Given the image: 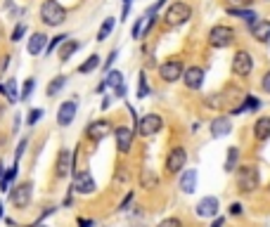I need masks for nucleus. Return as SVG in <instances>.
Here are the masks:
<instances>
[{
    "mask_svg": "<svg viewBox=\"0 0 270 227\" xmlns=\"http://www.w3.org/2000/svg\"><path fill=\"white\" fill-rule=\"evenodd\" d=\"M41 21L45 26H62L64 21H67V10H64L57 0H43Z\"/></svg>",
    "mask_w": 270,
    "mask_h": 227,
    "instance_id": "2",
    "label": "nucleus"
},
{
    "mask_svg": "<svg viewBox=\"0 0 270 227\" xmlns=\"http://www.w3.org/2000/svg\"><path fill=\"white\" fill-rule=\"evenodd\" d=\"M0 34H3V31H0Z\"/></svg>",
    "mask_w": 270,
    "mask_h": 227,
    "instance_id": "55",
    "label": "nucleus"
},
{
    "mask_svg": "<svg viewBox=\"0 0 270 227\" xmlns=\"http://www.w3.org/2000/svg\"><path fill=\"white\" fill-rule=\"evenodd\" d=\"M71 189L74 192H78V194H93L97 189V185H95V180H93V175H90L88 171H76L74 173V182H71Z\"/></svg>",
    "mask_w": 270,
    "mask_h": 227,
    "instance_id": "8",
    "label": "nucleus"
},
{
    "mask_svg": "<svg viewBox=\"0 0 270 227\" xmlns=\"http://www.w3.org/2000/svg\"><path fill=\"white\" fill-rule=\"evenodd\" d=\"M254 138L258 140V142H263V140L270 138V116H261L254 123Z\"/></svg>",
    "mask_w": 270,
    "mask_h": 227,
    "instance_id": "20",
    "label": "nucleus"
},
{
    "mask_svg": "<svg viewBox=\"0 0 270 227\" xmlns=\"http://www.w3.org/2000/svg\"><path fill=\"white\" fill-rule=\"evenodd\" d=\"M161 128H164V118L159 114H147L138 121V133L142 138H152V135L161 133Z\"/></svg>",
    "mask_w": 270,
    "mask_h": 227,
    "instance_id": "7",
    "label": "nucleus"
},
{
    "mask_svg": "<svg viewBox=\"0 0 270 227\" xmlns=\"http://www.w3.org/2000/svg\"><path fill=\"white\" fill-rule=\"evenodd\" d=\"M114 26H116V19H114V17H107V19L102 21L100 31H97V41H100V43L107 41V38H109V34L114 31Z\"/></svg>",
    "mask_w": 270,
    "mask_h": 227,
    "instance_id": "24",
    "label": "nucleus"
},
{
    "mask_svg": "<svg viewBox=\"0 0 270 227\" xmlns=\"http://www.w3.org/2000/svg\"><path fill=\"white\" fill-rule=\"evenodd\" d=\"M31 189H34L31 182H21V185L12 187V189H10V201H12V206L26 208L28 201H31Z\"/></svg>",
    "mask_w": 270,
    "mask_h": 227,
    "instance_id": "11",
    "label": "nucleus"
},
{
    "mask_svg": "<svg viewBox=\"0 0 270 227\" xmlns=\"http://www.w3.org/2000/svg\"><path fill=\"white\" fill-rule=\"evenodd\" d=\"M109 104H111V97L107 95V97L102 100V109H109Z\"/></svg>",
    "mask_w": 270,
    "mask_h": 227,
    "instance_id": "49",
    "label": "nucleus"
},
{
    "mask_svg": "<svg viewBox=\"0 0 270 227\" xmlns=\"http://www.w3.org/2000/svg\"><path fill=\"white\" fill-rule=\"evenodd\" d=\"M254 0H225V7H251Z\"/></svg>",
    "mask_w": 270,
    "mask_h": 227,
    "instance_id": "37",
    "label": "nucleus"
},
{
    "mask_svg": "<svg viewBox=\"0 0 270 227\" xmlns=\"http://www.w3.org/2000/svg\"><path fill=\"white\" fill-rule=\"evenodd\" d=\"M251 71H254V57L247 50H237L235 57H232V74L239 76V78H247Z\"/></svg>",
    "mask_w": 270,
    "mask_h": 227,
    "instance_id": "6",
    "label": "nucleus"
},
{
    "mask_svg": "<svg viewBox=\"0 0 270 227\" xmlns=\"http://www.w3.org/2000/svg\"><path fill=\"white\" fill-rule=\"evenodd\" d=\"M116 57H118V50H111L109 57H107V62L102 64V69H104V71H109V69H111V64H114V59H116Z\"/></svg>",
    "mask_w": 270,
    "mask_h": 227,
    "instance_id": "40",
    "label": "nucleus"
},
{
    "mask_svg": "<svg viewBox=\"0 0 270 227\" xmlns=\"http://www.w3.org/2000/svg\"><path fill=\"white\" fill-rule=\"evenodd\" d=\"M95 220H85V218H78V227H93Z\"/></svg>",
    "mask_w": 270,
    "mask_h": 227,
    "instance_id": "46",
    "label": "nucleus"
},
{
    "mask_svg": "<svg viewBox=\"0 0 270 227\" xmlns=\"http://www.w3.org/2000/svg\"><path fill=\"white\" fill-rule=\"evenodd\" d=\"M24 34H26V26H24V24H17V26L12 28V36H10V41H12V43H19Z\"/></svg>",
    "mask_w": 270,
    "mask_h": 227,
    "instance_id": "34",
    "label": "nucleus"
},
{
    "mask_svg": "<svg viewBox=\"0 0 270 227\" xmlns=\"http://www.w3.org/2000/svg\"><path fill=\"white\" fill-rule=\"evenodd\" d=\"M218 208H221V204H218V199L216 197H204V199L197 204V215L199 218H216L218 215Z\"/></svg>",
    "mask_w": 270,
    "mask_h": 227,
    "instance_id": "14",
    "label": "nucleus"
},
{
    "mask_svg": "<svg viewBox=\"0 0 270 227\" xmlns=\"http://www.w3.org/2000/svg\"><path fill=\"white\" fill-rule=\"evenodd\" d=\"M261 88H263V92H268V95H270V71L263 76V81H261Z\"/></svg>",
    "mask_w": 270,
    "mask_h": 227,
    "instance_id": "44",
    "label": "nucleus"
},
{
    "mask_svg": "<svg viewBox=\"0 0 270 227\" xmlns=\"http://www.w3.org/2000/svg\"><path fill=\"white\" fill-rule=\"evenodd\" d=\"M249 31L258 43H268L270 41V19H256L254 24H249Z\"/></svg>",
    "mask_w": 270,
    "mask_h": 227,
    "instance_id": "17",
    "label": "nucleus"
},
{
    "mask_svg": "<svg viewBox=\"0 0 270 227\" xmlns=\"http://www.w3.org/2000/svg\"><path fill=\"white\" fill-rule=\"evenodd\" d=\"M34 85H36V81H34V78H28V81H24V85H21V95H19V100H21V102H26L28 97H31V92H34Z\"/></svg>",
    "mask_w": 270,
    "mask_h": 227,
    "instance_id": "31",
    "label": "nucleus"
},
{
    "mask_svg": "<svg viewBox=\"0 0 270 227\" xmlns=\"http://www.w3.org/2000/svg\"><path fill=\"white\" fill-rule=\"evenodd\" d=\"M114 92H116V97H126V85H118Z\"/></svg>",
    "mask_w": 270,
    "mask_h": 227,
    "instance_id": "47",
    "label": "nucleus"
},
{
    "mask_svg": "<svg viewBox=\"0 0 270 227\" xmlns=\"http://www.w3.org/2000/svg\"><path fill=\"white\" fill-rule=\"evenodd\" d=\"M3 114H5V104H0V118H3Z\"/></svg>",
    "mask_w": 270,
    "mask_h": 227,
    "instance_id": "50",
    "label": "nucleus"
},
{
    "mask_svg": "<svg viewBox=\"0 0 270 227\" xmlns=\"http://www.w3.org/2000/svg\"><path fill=\"white\" fill-rule=\"evenodd\" d=\"M5 95H7V100L10 102H17L19 100V95H17V81H7V85H5Z\"/></svg>",
    "mask_w": 270,
    "mask_h": 227,
    "instance_id": "32",
    "label": "nucleus"
},
{
    "mask_svg": "<svg viewBox=\"0 0 270 227\" xmlns=\"http://www.w3.org/2000/svg\"><path fill=\"white\" fill-rule=\"evenodd\" d=\"M235 43V28L225 26V24H216L211 31H208V45L216 50L230 48Z\"/></svg>",
    "mask_w": 270,
    "mask_h": 227,
    "instance_id": "4",
    "label": "nucleus"
},
{
    "mask_svg": "<svg viewBox=\"0 0 270 227\" xmlns=\"http://www.w3.org/2000/svg\"><path fill=\"white\" fill-rule=\"evenodd\" d=\"M183 81H185V85L190 90H199L201 83H204V69H201V67H190V69H185V74H183Z\"/></svg>",
    "mask_w": 270,
    "mask_h": 227,
    "instance_id": "16",
    "label": "nucleus"
},
{
    "mask_svg": "<svg viewBox=\"0 0 270 227\" xmlns=\"http://www.w3.org/2000/svg\"><path fill=\"white\" fill-rule=\"evenodd\" d=\"M78 48H81V43H78V41H71V38H67V41L59 45V59H62V62H69V57L74 55Z\"/></svg>",
    "mask_w": 270,
    "mask_h": 227,
    "instance_id": "23",
    "label": "nucleus"
},
{
    "mask_svg": "<svg viewBox=\"0 0 270 227\" xmlns=\"http://www.w3.org/2000/svg\"><path fill=\"white\" fill-rule=\"evenodd\" d=\"M183 74H185V67L180 59H168L159 67V76L164 83H175L178 78H183Z\"/></svg>",
    "mask_w": 270,
    "mask_h": 227,
    "instance_id": "9",
    "label": "nucleus"
},
{
    "mask_svg": "<svg viewBox=\"0 0 270 227\" xmlns=\"http://www.w3.org/2000/svg\"><path fill=\"white\" fill-rule=\"evenodd\" d=\"M3 171H5V168H3V164H0V178H3Z\"/></svg>",
    "mask_w": 270,
    "mask_h": 227,
    "instance_id": "51",
    "label": "nucleus"
},
{
    "mask_svg": "<svg viewBox=\"0 0 270 227\" xmlns=\"http://www.w3.org/2000/svg\"><path fill=\"white\" fill-rule=\"evenodd\" d=\"M268 3H270V0H268Z\"/></svg>",
    "mask_w": 270,
    "mask_h": 227,
    "instance_id": "56",
    "label": "nucleus"
},
{
    "mask_svg": "<svg viewBox=\"0 0 270 227\" xmlns=\"http://www.w3.org/2000/svg\"><path fill=\"white\" fill-rule=\"evenodd\" d=\"M17 171H19V164H14L12 168H7V173L3 175V182H0V189H3V192H10V182L14 180Z\"/></svg>",
    "mask_w": 270,
    "mask_h": 227,
    "instance_id": "28",
    "label": "nucleus"
},
{
    "mask_svg": "<svg viewBox=\"0 0 270 227\" xmlns=\"http://www.w3.org/2000/svg\"><path fill=\"white\" fill-rule=\"evenodd\" d=\"M230 215H232V218H235V215H242V204H230Z\"/></svg>",
    "mask_w": 270,
    "mask_h": 227,
    "instance_id": "43",
    "label": "nucleus"
},
{
    "mask_svg": "<svg viewBox=\"0 0 270 227\" xmlns=\"http://www.w3.org/2000/svg\"><path fill=\"white\" fill-rule=\"evenodd\" d=\"M133 199H135V194H133V189H131V192L126 194V199L121 201V204H118V208H116V211H128V206L133 204Z\"/></svg>",
    "mask_w": 270,
    "mask_h": 227,
    "instance_id": "38",
    "label": "nucleus"
},
{
    "mask_svg": "<svg viewBox=\"0 0 270 227\" xmlns=\"http://www.w3.org/2000/svg\"><path fill=\"white\" fill-rule=\"evenodd\" d=\"M180 189L185 194H192L197 189V171H185L180 175Z\"/></svg>",
    "mask_w": 270,
    "mask_h": 227,
    "instance_id": "22",
    "label": "nucleus"
},
{
    "mask_svg": "<svg viewBox=\"0 0 270 227\" xmlns=\"http://www.w3.org/2000/svg\"><path fill=\"white\" fill-rule=\"evenodd\" d=\"M109 133H111V123L107 121V118H97V121H93V123L85 125V138L93 140V142L104 140Z\"/></svg>",
    "mask_w": 270,
    "mask_h": 227,
    "instance_id": "10",
    "label": "nucleus"
},
{
    "mask_svg": "<svg viewBox=\"0 0 270 227\" xmlns=\"http://www.w3.org/2000/svg\"><path fill=\"white\" fill-rule=\"evenodd\" d=\"M258 185H261V173H258L256 166H242V168H237V187H239L242 194L256 192Z\"/></svg>",
    "mask_w": 270,
    "mask_h": 227,
    "instance_id": "3",
    "label": "nucleus"
},
{
    "mask_svg": "<svg viewBox=\"0 0 270 227\" xmlns=\"http://www.w3.org/2000/svg\"><path fill=\"white\" fill-rule=\"evenodd\" d=\"M104 83H107V88L111 90H116L118 85H124V74L116 69H109L107 71V78H104Z\"/></svg>",
    "mask_w": 270,
    "mask_h": 227,
    "instance_id": "25",
    "label": "nucleus"
},
{
    "mask_svg": "<svg viewBox=\"0 0 270 227\" xmlns=\"http://www.w3.org/2000/svg\"><path fill=\"white\" fill-rule=\"evenodd\" d=\"M133 135L135 133L131 131V128H116L114 131V138H116V149H118V154H128L131 151V147H133Z\"/></svg>",
    "mask_w": 270,
    "mask_h": 227,
    "instance_id": "15",
    "label": "nucleus"
},
{
    "mask_svg": "<svg viewBox=\"0 0 270 227\" xmlns=\"http://www.w3.org/2000/svg\"><path fill=\"white\" fill-rule=\"evenodd\" d=\"M140 185H142V189H157L159 187V175L152 168H145V171H140Z\"/></svg>",
    "mask_w": 270,
    "mask_h": 227,
    "instance_id": "21",
    "label": "nucleus"
},
{
    "mask_svg": "<svg viewBox=\"0 0 270 227\" xmlns=\"http://www.w3.org/2000/svg\"><path fill=\"white\" fill-rule=\"evenodd\" d=\"M76 111H78V102L76 100H69V102H64L57 111V123L67 128V125L74 123V118H76Z\"/></svg>",
    "mask_w": 270,
    "mask_h": 227,
    "instance_id": "13",
    "label": "nucleus"
},
{
    "mask_svg": "<svg viewBox=\"0 0 270 227\" xmlns=\"http://www.w3.org/2000/svg\"><path fill=\"white\" fill-rule=\"evenodd\" d=\"M225 225V218H216L214 222H211V227H223Z\"/></svg>",
    "mask_w": 270,
    "mask_h": 227,
    "instance_id": "48",
    "label": "nucleus"
},
{
    "mask_svg": "<svg viewBox=\"0 0 270 227\" xmlns=\"http://www.w3.org/2000/svg\"><path fill=\"white\" fill-rule=\"evenodd\" d=\"M45 48H48V36L45 34H34L31 38H28V45H26V50H28V55H41V52H45Z\"/></svg>",
    "mask_w": 270,
    "mask_h": 227,
    "instance_id": "19",
    "label": "nucleus"
},
{
    "mask_svg": "<svg viewBox=\"0 0 270 227\" xmlns=\"http://www.w3.org/2000/svg\"><path fill=\"white\" fill-rule=\"evenodd\" d=\"M164 5H166V0H157V3H154V5H152V7H149V10H147V12H145V17H152V14H157V12H159V10H161V7H164Z\"/></svg>",
    "mask_w": 270,
    "mask_h": 227,
    "instance_id": "39",
    "label": "nucleus"
},
{
    "mask_svg": "<svg viewBox=\"0 0 270 227\" xmlns=\"http://www.w3.org/2000/svg\"><path fill=\"white\" fill-rule=\"evenodd\" d=\"M67 85V76H57L55 81H50L48 83V90H45V95L48 97H55V95H59V90Z\"/></svg>",
    "mask_w": 270,
    "mask_h": 227,
    "instance_id": "26",
    "label": "nucleus"
},
{
    "mask_svg": "<svg viewBox=\"0 0 270 227\" xmlns=\"http://www.w3.org/2000/svg\"><path fill=\"white\" fill-rule=\"evenodd\" d=\"M159 227H183V222L178 218H166V220H161Z\"/></svg>",
    "mask_w": 270,
    "mask_h": 227,
    "instance_id": "41",
    "label": "nucleus"
},
{
    "mask_svg": "<svg viewBox=\"0 0 270 227\" xmlns=\"http://www.w3.org/2000/svg\"><path fill=\"white\" fill-rule=\"evenodd\" d=\"M97 67H100V57H97V55H90L88 59H85V62L78 67V74H90V71H95Z\"/></svg>",
    "mask_w": 270,
    "mask_h": 227,
    "instance_id": "29",
    "label": "nucleus"
},
{
    "mask_svg": "<svg viewBox=\"0 0 270 227\" xmlns=\"http://www.w3.org/2000/svg\"><path fill=\"white\" fill-rule=\"evenodd\" d=\"M147 95H149V85H147V76L142 71L138 78V97H147Z\"/></svg>",
    "mask_w": 270,
    "mask_h": 227,
    "instance_id": "33",
    "label": "nucleus"
},
{
    "mask_svg": "<svg viewBox=\"0 0 270 227\" xmlns=\"http://www.w3.org/2000/svg\"><path fill=\"white\" fill-rule=\"evenodd\" d=\"M67 38H69L67 34H57L55 38H50V41H48V48H45V52H48V55H52V52H55V50L59 48L64 41H67Z\"/></svg>",
    "mask_w": 270,
    "mask_h": 227,
    "instance_id": "30",
    "label": "nucleus"
},
{
    "mask_svg": "<svg viewBox=\"0 0 270 227\" xmlns=\"http://www.w3.org/2000/svg\"><path fill=\"white\" fill-rule=\"evenodd\" d=\"M93 227H102V225H97V222H95V225H93Z\"/></svg>",
    "mask_w": 270,
    "mask_h": 227,
    "instance_id": "53",
    "label": "nucleus"
},
{
    "mask_svg": "<svg viewBox=\"0 0 270 227\" xmlns=\"http://www.w3.org/2000/svg\"><path fill=\"white\" fill-rule=\"evenodd\" d=\"M190 19H192V7L187 5V3H183V0L171 3V5L166 7V12H164V24L171 28L183 26V24H187Z\"/></svg>",
    "mask_w": 270,
    "mask_h": 227,
    "instance_id": "1",
    "label": "nucleus"
},
{
    "mask_svg": "<svg viewBox=\"0 0 270 227\" xmlns=\"http://www.w3.org/2000/svg\"><path fill=\"white\" fill-rule=\"evenodd\" d=\"M7 64H10V55H3V57H0V76L5 74V69H7Z\"/></svg>",
    "mask_w": 270,
    "mask_h": 227,
    "instance_id": "45",
    "label": "nucleus"
},
{
    "mask_svg": "<svg viewBox=\"0 0 270 227\" xmlns=\"http://www.w3.org/2000/svg\"><path fill=\"white\" fill-rule=\"evenodd\" d=\"M26 140H21L19 142V147H17V151H14V164H19V158H21V154H24V149H26Z\"/></svg>",
    "mask_w": 270,
    "mask_h": 227,
    "instance_id": "42",
    "label": "nucleus"
},
{
    "mask_svg": "<svg viewBox=\"0 0 270 227\" xmlns=\"http://www.w3.org/2000/svg\"><path fill=\"white\" fill-rule=\"evenodd\" d=\"M187 164V151L183 149V147H173V149L168 151L166 156V171L171 173V175H175V173H180L183 168H185Z\"/></svg>",
    "mask_w": 270,
    "mask_h": 227,
    "instance_id": "12",
    "label": "nucleus"
},
{
    "mask_svg": "<svg viewBox=\"0 0 270 227\" xmlns=\"http://www.w3.org/2000/svg\"><path fill=\"white\" fill-rule=\"evenodd\" d=\"M230 133H232V123H230L228 116H216L211 121V135L214 138H225Z\"/></svg>",
    "mask_w": 270,
    "mask_h": 227,
    "instance_id": "18",
    "label": "nucleus"
},
{
    "mask_svg": "<svg viewBox=\"0 0 270 227\" xmlns=\"http://www.w3.org/2000/svg\"><path fill=\"white\" fill-rule=\"evenodd\" d=\"M41 118H43V109H31V111H28V116H26V123L28 125H36Z\"/></svg>",
    "mask_w": 270,
    "mask_h": 227,
    "instance_id": "35",
    "label": "nucleus"
},
{
    "mask_svg": "<svg viewBox=\"0 0 270 227\" xmlns=\"http://www.w3.org/2000/svg\"><path fill=\"white\" fill-rule=\"evenodd\" d=\"M239 164V149L237 147H230L228 149V158H225V173H232Z\"/></svg>",
    "mask_w": 270,
    "mask_h": 227,
    "instance_id": "27",
    "label": "nucleus"
},
{
    "mask_svg": "<svg viewBox=\"0 0 270 227\" xmlns=\"http://www.w3.org/2000/svg\"><path fill=\"white\" fill-rule=\"evenodd\" d=\"M74 164H76V151L71 154L69 149H59L57 161H55V178L57 180H64L71 171H74Z\"/></svg>",
    "mask_w": 270,
    "mask_h": 227,
    "instance_id": "5",
    "label": "nucleus"
},
{
    "mask_svg": "<svg viewBox=\"0 0 270 227\" xmlns=\"http://www.w3.org/2000/svg\"><path fill=\"white\" fill-rule=\"evenodd\" d=\"M0 218H3V204H0Z\"/></svg>",
    "mask_w": 270,
    "mask_h": 227,
    "instance_id": "52",
    "label": "nucleus"
},
{
    "mask_svg": "<svg viewBox=\"0 0 270 227\" xmlns=\"http://www.w3.org/2000/svg\"><path fill=\"white\" fill-rule=\"evenodd\" d=\"M145 17H140L138 21H135V24H133V38H140V36H142V28H145Z\"/></svg>",
    "mask_w": 270,
    "mask_h": 227,
    "instance_id": "36",
    "label": "nucleus"
},
{
    "mask_svg": "<svg viewBox=\"0 0 270 227\" xmlns=\"http://www.w3.org/2000/svg\"><path fill=\"white\" fill-rule=\"evenodd\" d=\"M268 192H270V185H268Z\"/></svg>",
    "mask_w": 270,
    "mask_h": 227,
    "instance_id": "54",
    "label": "nucleus"
}]
</instances>
